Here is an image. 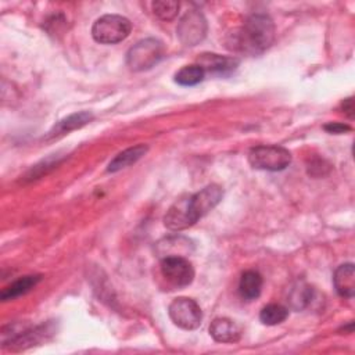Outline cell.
<instances>
[{
  "instance_id": "obj_2",
  "label": "cell",
  "mask_w": 355,
  "mask_h": 355,
  "mask_svg": "<svg viewBox=\"0 0 355 355\" xmlns=\"http://www.w3.org/2000/svg\"><path fill=\"white\" fill-rule=\"evenodd\" d=\"M164 51V44L158 39H141L128 50L126 65L135 72L147 71L162 60Z\"/></svg>"
},
{
  "instance_id": "obj_14",
  "label": "cell",
  "mask_w": 355,
  "mask_h": 355,
  "mask_svg": "<svg viewBox=\"0 0 355 355\" xmlns=\"http://www.w3.org/2000/svg\"><path fill=\"white\" fill-rule=\"evenodd\" d=\"M147 150H148V147L146 144H137V146H133V147H129V148L121 151L110 161V164L107 166V172L114 173L123 168L130 166L132 164L137 162L147 153Z\"/></svg>"
},
{
  "instance_id": "obj_21",
  "label": "cell",
  "mask_w": 355,
  "mask_h": 355,
  "mask_svg": "<svg viewBox=\"0 0 355 355\" xmlns=\"http://www.w3.org/2000/svg\"><path fill=\"white\" fill-rule=\"evenodd\" d=\"M151 7L155 17H158L162 21H172L178 15L180 4L172 0H158L154 1Z\"/></svg>"
},
{
  "instance_id": "obj_3",
  "label": "cell",
  "mask_w": 355,
  "mask_h": 355,
  "mask_svg": "<svg viewBox=\"0 0 355 355\" xmlns=\"http://www.w3.org/2000/svg\"><path fill=\"white\" fill-rule=\"evenodd\" d=\"M248 162L254 169L277 172L291 164V153L283 146L262 144L250 150Z\"/></svg>"
},
{
  "instance_id": "obj_23",
  "label": "cell",
  "mask_w": 355,
  "mask_h": 355,
  "mask_svg": "<svg viewBox=\"0 0 355 355\" xmlns=\"http://www.w3.org/2000/svg\"><path fill=\"white\" fill-rule=\"evenodd\" d=\"M343 110H344V112H345L349 118H354V100H352V97L345 98V100L343 101Z\"/></svg>"
},
{
  "instance_id": "obj_15",
  "label": "cell",
  "mask_w": 355,
  "mask_h": 355,
  "mask_svg": "<svg viewBox=\"0 0 355 355\" xmlns=\"http://www.w3.org/2000/svg\"><path fill=\"white\" fill-rule=\"evenodd\" d=\"M92 119H93V114L89 111H79V112L71 114L67 118L61 119L57 125H54V128L49 132V136L54 137V136L65 135L72 130L80 129L82 126L87 125Z\"/></svg>"
},
{
  "instance_id": "obj_8",
  "label": "cell",
  "mask_w": 355,
  "mask_h": 355,
  "mask_svg": "<svg viewBox=\"0 0 355 355\" xmlns=\"http://www.w3.org/2000/svg\"><path fill=\"white\" fill-rule=\"evenodd\" d=\"M222 197L223 190L218 184H208L200 191L189 196V208L194 220L197 222L212 211L220 202Z\"/></svg>"
},
{
  "instance_id": "obj_18",
  "label": "cell",
  "mask_w": 355,
  "mask_h": 355,
  "mask_svg": "<svg viewBox=\"0 0 355 355\" xmlns=\"http://www.w3.org/2000/svg\"><path fill=\"white\" fill-rule=\"evenodd\" d=\"M40 279H42L40 275H28V276H22V277L17 279L15 282H12L10 286H7L1 291V300L10 301V300H14L17 297L26 294L40 282Z\"/></svg>"
},
{
  "instance_id": "obj_22",
  "label": "cell",
  "mask_w": 355,
  "mask_h": 355,
  "mask_svg": "<svg viewBox=\"0 0 355 355\" xmlns=\"http://www.w3.org/2000/svg\"><path fill=\"white\" fill-rule=\"evenodd\" d=\"M324 130H327L329 133H336V135H340V133H345V132H349L351 130V126L347 125V123H341V122H329L323 126Z\"/></svg>"
},
{
  "instance_id": "obj_16",
  "label": "cell",
  "mask_w": 355,
  "mask_h": 355,
  "mask_svg": "<svg viewBox=\"0 0 355 355\" xmlns=\"http://www.w3.org/2000/svg\"><path fill=\"white\" fill-rule=\"evenodd\" d=\"M262 284V276L257 270H245L239 282V293L247 301L255 300L261 294Z\"/></svg>"
},
{
  "instance_id": "obj_4",
  "label": "cell",
  "mask_w": 355,
  "mask_h": 355,
  "mask_svg": "<svg viewBox=\"0 0 355 355\" xmlns=\"http://www.w3.org/2000/svg\"><path fill=\"white\" fill-rule=\"evenodd\" d=\"M132 31V24L126 17L105 14L97 18L92 26V36L97 43L115 44L125 40Z\"/></svg>"
},
{
  "instance_id": "obj_12",
  "label": "cell",
  "mask_w": 355,
  "mask_h": 355,
  "mask_svg": "<svg viewBox=\"0 0 355 355\" xmlns=\"http://www.w3.org/2000/svg\"><path fill=\"white\" fill-rule=\"evenodd\" d=\"M209 334L218 343H236L241 337V329L229 318H216L209 324Z\"/></svg>"
},
{
  "instance_id": "obj_5",
  "label": "cell",
  "mask_w": 355,
  "mask_h": 355,
  "mask_svg": "<svg viewBox=\"0 0 355 355\" xmlns=\"http://www.w3.org/2000/svg\"><path fill=\"white\" fill-rule=\"evenodd\" d=\"M171 320L183 330H196L202 320V312L200 305L189 297L175 298L168 308Z\"/></svg>"
},
{
  "instance_id": "obj_17",
  "label": "cell",
  "mask_w": 355,
  "mask_h": 355,
  "mask_svg": "<svg viewBox=\"0 0 355 355\" xmlns=\"http://www.w3.org/2000/svg\"><path fill=\"white\" fill-rule=\"evenodd\" d=\"M312 295L313 290L309 284H306L305 282H297L288 290L287 302L294 311H302L311 304Z\"/></svg>"
},
{
  "instance_id": "obj_7",
  "label": "cell",
  "mask_w": 355,
  "mask_h": 355,
  "mask_svg": "<svg viewBox=\"0 0 355 355\" xmlns=\"http://www.w3.org/2000/svg\"><path fill=\"white\" fill-rule=\"evenodd\" d=\"M176 32L184 46H196L207 35V19L200 11L190 10L180 18Z\"/></svg>"
},
{
  "instance_id": "obj_11",
  "label": "cell",
  "mask_w": 355,
  "mask_h": 355,
  "mask_svg": "<svg viewBox=\"0 0 355 355\" xmlns=\"http://www.w3.org/2000/svg\"><path fill=\"white\" fill-rule=\"evenodd\" d=\"M194 251V244L184 236H168L155 244V252L159 258L166 257H187Z\"/></svg>"
},
{
  "instance_id": "obj_20",
  "label": "cell",
  "mask_w": 355,
  "mask_h": 355,
  "mask_svg": "<svg viewBox=\"0 0 355 355\" xmlns=\"http://www.w3.org/2000/svg\"><path fill=\"white\" fill-rule=\"evenodd\" d=\"M288 318V309L280 304H268L261 309L259 320L266 326H276Z\"/></svg>"
},
{
  "instance_id": "obj_6",
  "label": "cell",
  "mask_w": 355,
  "mask_h": 355,
  "mask_svg": "<svg viewBox=\"0 0 355 355\" xmlns=\"http://www.w3.org/2000/svg\"><path fill=\"white\" fill-rule=\"evenodd\" d=\"M159 272L164 280L173 288L186 287L194 279V268L186 257L161 258Z\"/></svg>"
},
{
  "instance_id": "obj_1",
  "label": "cell",
  "mask_w": 355,
  "mask_h": 355,
  "mask_svg": "<svg viewBox=\"0 0 355 355\" xmlns=\"http://www.w3.org/2000/svg\"><path fill=\"white\" fill-rule=\"evenodd\" d=\"M275 40V24L266 14H251L245 18L241 28L233 33L229 46L232 50H239L245 54L257 55L268 50Z\"/></svg>"
},
{
  "instance_id": "obj_9",
  "label": "cell",
  "mask_w": 355,
  "mask_h": 355,
  "mask_svg": "<svg viewBox=\"0 0 355 355\" xmlns=\"http://www.w3.org/2000/svg\"><path fill=\"white\" fill-rule=\"evenodd\" d=\"M197 64L205 71V73L229 76L237 69L240 60L236 57H227L215 53H204L198 57Z\"/></svg>"
},
{
  "instance_id": "obj_13",
  "label": "cell",
  "mask_w": 355,
  "mask_h": 355,
  "mask_svg": "<svg viewBox=\"0 0 355 355\" xmlns=\"http://www.w3.org/2000/svg\"><path fill=\"white\" fill-rule=\"evenodd\" d=\"M333 284L338 295L344 298H352L355 294V266L354 263L340 265L333 275Z\"/></svg>"
},
{
  "instance_id": "obj_10",
  "label": "cell",
  "mask_w": 355,
  "mask_h": 355,
  "mask_svg": "<svg viewBox=\"0 0 355 355\" xmlns=\"http://www.w3.org/2000/svg\"><path fill=\"white\" fill-rule=\"evenodd\" d=\"M196 223L190 208H189V196L175 201L164 216V225L172 232L184 230Z\"/></svg>"
},
{
  "instance_id": "obj_19",
  "label": "cell",
  "mask_w": 355,
  "mask_h": 355,
  "mask_svg": "<svg viewBox=\"0 0 355 355\" xmlns=\"http://www.w3.org/2000/svg\"><path fill=\"white\" fill-rule=\"evenodd\" d=\"M205 71L198 64L184 65L175 73V82L180 86H196L205 78Z\"/></svg>"
}]
</instances>
